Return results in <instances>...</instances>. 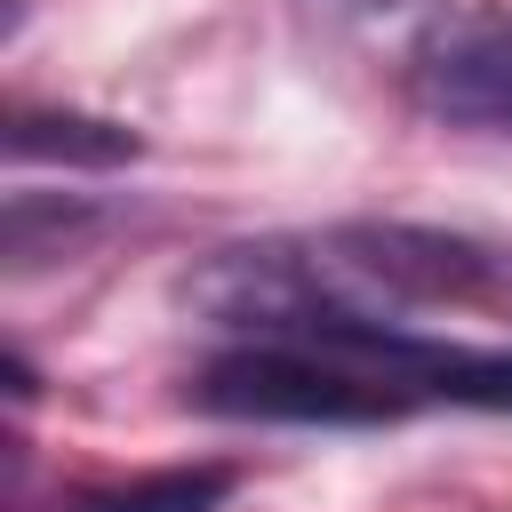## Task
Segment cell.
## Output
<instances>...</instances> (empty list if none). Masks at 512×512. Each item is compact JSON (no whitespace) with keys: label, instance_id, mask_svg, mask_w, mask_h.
I'll return each mask as SVG.
<instances>
[{"label":"cell","instance_id":"1","mask_svg":"<svg viewBox=\"0 0 512 512\" xmlns=\"http://www.w3.org/2000/svg\"><path fill=\"white\" fill-rule=\"evenodd\" d=\"M192 400L240 424H392L416 408L384 368L336 344H240L200 368Z\"/></svg>","mask_w":512,"mask_h":512},{"label":"cell","instance_id":"2","mask_svg":"<svg viewBox=\"0 0 512 512\" xmlns=\"http://www.w3.org/2000/svg\"><path fill=\"white\" fill-rule=\"evenodd\" d=\"M416 104L456 128H512V24L496 8H456L416 48Z\"/></svg>","mask_w":512,"mask_h":512},{"label":"cell","instance_id":"3","mask_svg":"<svg viewBox=\"0 0 512 512\" xmlns=\"http://www.w3.org/2000/svg\"><path fill=\"white\" fill-rule=\"evenodd\" d=\"M328 344L384 368L408 400H456V408L512 416V352H496V344H432V336H408V328H344Z\"/></svg>","mask_w":512,"mask_h":512},{"label":"cell","instance_id":"4","mask_svg":"<svg viewBox=\"0 0 512 512\" xmlns=\"http://www.w3.org/2000/svg\"><path fill=\"white\" fill-rule=\"evenodd\" d=\"M144 152L136 128L64 112V104H16L8 112V160H64V168H128Z\"/></svg>","mask_w":512,"mask_h":512},{"label":"cell","instance_id":"5","mask_svg":"<svg viewBox=\"0 0 512 512\" xmlns=\"http://www.w3.org/2000/svg\"><path fill=\"white\" fill-rule=\"evenodd\" d=\"M80 232H96V208H80L64 192H8V208H0V256H8V272L56 264Z\"/></svg>","mask_w":512,"mask_h":512},{"label":"cell","instance_id":"6","mask_svg":"<svg viewBox=\"0 0 512 512\" xmlns=\"http://www.w3.org/2000/svg\"><path fill=\"white\" fill-rule=\"evenodd\" d=\"M224 496H232V464H176V472L96 488L80 512H224Z\"/></svg>","mask_w":512,"mask_h":512},{"label":"cell","instance_id":"7","mask_svg":"<svg viewBox=\"0 0 512 512\" xmlns=\"http://www.w3.org/2000/svg\"><path fill=\"white\" fill-rule=\"evenodd\" d=\"M312 16H336V24H368V16H392V8H408V0H304Z\"/></svg>","mask_w":512,"mask_h":512},{"label":"cell","instance_id":"8","mask_svg":"<svg viewBox=\"0 0 512 512\" xmlns=\"http://www.w3.org/2000/svg\"><path fill=\"white\" fill-rule=\"evenodd\" d=\"M496 288H512V272H504V264H496Z\"/></svg>","mask_w":512,"mask_h":512}]
</instances>
